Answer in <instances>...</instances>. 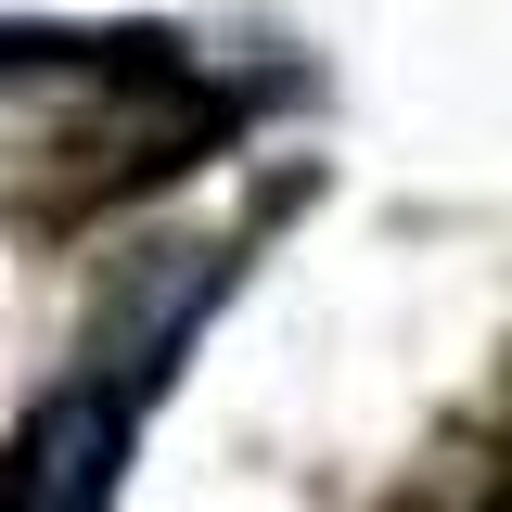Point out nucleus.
<instances>
[{
    "label": "nucleus",
    "mask_w": 512,
    "mask_h": 512,
    "mask_svg": "<svg viewBox=\"0 0 512 512\" xmlns=\"http://www.w3.org/2000/svg\"><path fill=\"white\" fill-rule=\"evenodd\" d=\"M128 436H141V397L128 384H103V372L52 384L13 423V448H0V512H116Z\"/></svg>",
    "instance_id": "f257e3e1"
}]
</instances>
